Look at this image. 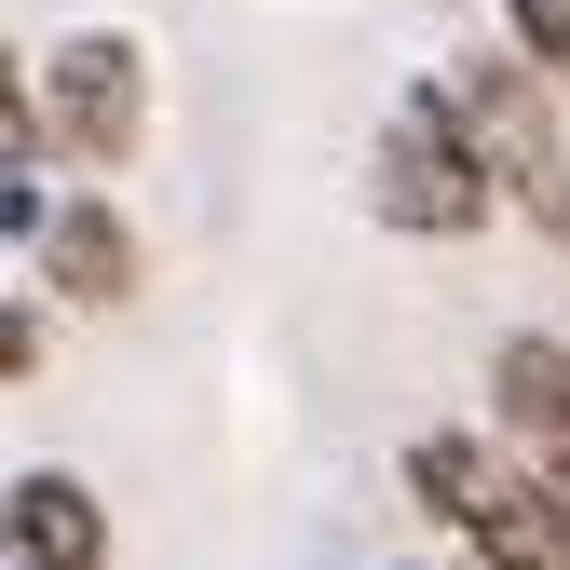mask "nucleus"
Returning <instances> with one entry per match:
<instances>
[{"label": "nucleus", "instance_id": "nucleus-6", "mask_svg": "<svg viewBox=\"0 0 570 570\" xmlns=\"http://www.w3.org/2000/svg\"><path fill=\"white\" fill-rule=\"evenodd\" d=\"M0 570H109V503L68 462H28L0 489Z\"/></svg>", "mask_w": 570, "mask_h": 570}, {"label": "nucleus", "instance_id": "nucleus-2", "mask_svg": "<svg viewBox=\"0 0 570 570\" xmlns=\"http://www.w3.org/2000/svg\"><path fill=\"white\" fill-rule=\"evenodd\" d=\"M435 96L462 109V136H475V164L503 177V204L570 245V82L530 68L517 41H462V55H435Z\"/></svg>", "mask_w": 570, "mask_h": 570}, {"label": "nucleus", "instance_id": "nucleus-3", "mask_svg": "<svg viewBox=\"0 0 570 570\" xmlns=\"http://www.w3.org/2000/svg\"><path fill=\"white\" fill-rule=\"evenodd\" d=\"M367 218H381L394 245H475L489 218H517L503 177L475 164L462 109L435 96V68H421L407 96H381V122H367Z\"/></svg>", "mask_w": 570, "mask_h": 570}, {"label": "nucleus", "instance_id": "nucleus-7", "mask_svg": "<svg viewBox=\"0 0 570 570\" xmlns=\"http://www.w3.org/2000/svg\"><path fill=\"white\" fill-rule=\"evenodd\" d=\"M503 41H517L530 68H557V82H570V0H503Z\"/></svg>", "mask_w": 570, "mask_h": 570}, {"label": "nucleus", "instance_id": "nucleus-9", "mask_svg": "<svg viewBox=\"0 0 570 570\" xmlns=\"http://www.w3.org/2000/svg\"><path fill=\"white\" fill-rule=\"evenodd\" d=\"M381 570H435V557H381Z\"/></svg>", "mask_w": 570, "mask_h": 570}, {"label": "nucleus", "instance_id": "nucleus-4", "mask_svg": "<svg viewBox=\"0 0 570 570\" xmlns=\"http://www.w3.org/2000/svg\"><path fill=\"white\" fill-rule=\"evenodd\" d=\"M28 96H41L55 164H82V177L109 190L136 150H150V122H164V68H150V41H136V28L82 14V28H55V41L28 55Z\"/></svg>", "mask_w": 570, "mask_h": 570}, {"label": "nucleus", "instance_id": "nucleus-8", "mask_svg": "<svg viewBox=\"0 0 570 570\" xmlns=\"http://www.w3.org/2000/svg\"><path fill=\"white\" fill-rule=\"evenodd\" d=\"M0 381H41V285H14V313H0Z\"/></svg>", "mask_w": 570, "mask_h": 570}, {"label": "nucleus", "instance_id": "nucleus-1", "mask_svg": "<svg viewBox=\"0 0 570 570\" xmlns=\"http://www.w3.org/2000/svg\"><path fill=\"white\" fill-rule=\"evenodd\" d=\"M394 489L421 503V530L449 543V570H570L557 475L503 435V421H421V435L394 449Z\"/></svg>", "mask_w": 570, "mask_h": 570}, {"label": "nucleus", "instance_id": "nucleus-5", "mask_svg": "<svg viewBox=\"0 0 570 570\" xmlns=\"http://www.w3.org/2000/svg\"><path fill=\"white\" fill-rule=\"evenodd\" d=\"M28 285H55L68 313H122L136 285H150V232L122 218V190H96V177L68 190V204H55V245L28 258Z\"/></svg>", "mask_w": 570, "mask_h": 570}]
</instances>
